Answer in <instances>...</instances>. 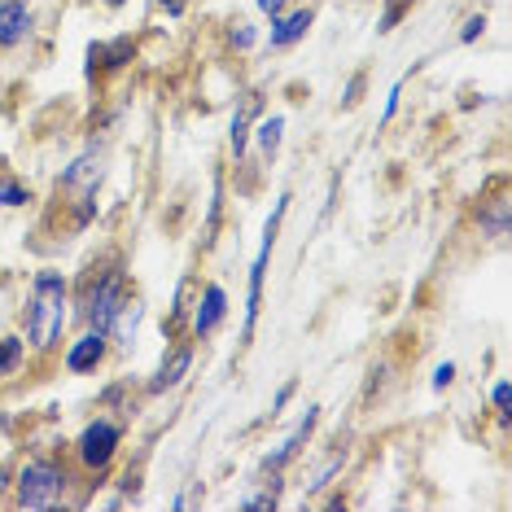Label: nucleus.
I'll return each mask as SVG.
<instances>
[{
  "instance_id": "nucleus-15",
  "label": "nucleus",
  "mask_w": 512,
  "mask_h": 512,
  "mask_svg": "<svg viewBox=\"0 0 512 512\" xmlns=\"http://www.w3.org/2000/svg\"><path fill=\"white\" fill-rule=\"evenodd\" d=\"M346 464H351V451L346 447H333V451H324V456H316L307 464V473H302V499H320L329 486H337Z\"/></svg>"
},
{
  "instance_id": "nucleus-1",
  "label": "nucleus",
  "mask_w": 512,
  "mask_h": 512,
  "mask_svg": "<svg viewBox=\"0 0 512 512\" xmlns=\"http://www.w3.org/2000/svg\"><path fill=\"white\" fill-rule=\"evenodd\" d=\"M75 324V298H71V272L62 267H40L31 272L27 294L18 311V333L27 337V351L40 364H53L62 355V342Z\"/></svg>"
},
{
  "instance_id": "nucleus-24",
  "label": "nucleus",
  "mask_w": 512,
  "mask_h": 512,
  "mask_svg": "<svg viewBox=\"0 0 512 512\" xmlns=\"http://www.w3.org/2000/svg\"><path fill=\"white\" fill-rule=\"evenodd\" d=\"M224 40H228V49H232V53H254L263 36H259V27H254L250 18H232L228 27H224Z\"/></svg>"
},
{
  "instance_id": "nucleus-29",
  "label": "nucleus",
  "mask_w": 512,
  "mask_h": 512,
  "mask_svg": "<svg viewBox=\"0 0 512 512\" xmlns=\"http://www.w3.org/2000/svg\"><path fill=\"white\" fill-rule=\"evenodd\" d=\"M486 36V14H469V18H464V27H460V44H477V40H482Z\"/></svg>"
},
{
  "instance_id": "nucleus-10",
  "label": "nucleus",
  "mask_w": 512,
  "mask_h": 512,
  "mask_svg": "<svg viewBox=\"0 0 512 512\" xmlns=\"http://www.w3.org/2000/svg\"><path fill=\"white\" fill-rule=\"evenodd\" d=\"M110 359H114L110 337L97 333V329H84V324H75V337H66V342H62L57 364H62L66 377H97Z\"/></svg>"
},
{
  "instance_id": "nucleus-20",
  "label": "nucleus",
  "mask_w": 512,
  "mask_h": 512,
  "mask_svg": "<svg viewBox=\"0 0 512 512\" xmlns=\"http://www.w3.org/2000/svg\"><path fill=\"white\" fill-rule=\"evenodd\" d=\"M281 495H285V473H254V491L241 495L237 508H246V512H272V508H281Z\"/></svg>"
},
{
  "instance_id": "nucleus-5",
  "label": "nucleus",
  "mask_w": 512,
  "mask_h": 512,
  "mask_svg": "<svg viewBox=\"0 0 512 512\" xmlns=\"http://www.w3.org/2000/svg\"><path fill=\"white\" fill-rule=\"evenodd\" d=\"M123 447H127V421L114 412H97L79 425V434L71 442H66V456H71L79 477L106 486V477L119 469V460H123Z\"/></svg>"
},
{
  "instance_id": "nucleus-35",
  "label": "nucleus",
  "mask_w": 512,
  "mask_h": 512,
  "mask_svg": "<svg viewBox=\"0 0 512 512\" xmlns=\"http://www.w3.org/2000/svg\"><path fill=\"white\" fill-rule=\"evenodd\" d=\"M92 5H106V9H123L127 0H92Z\"/></svg>"
},
{
  "instance_id": "nucleus-9",
  "label": "nucleus",
  "mask_w": 512,
  "mask_h": 512,
  "mask_svg": "<svg viewBox=\"0 0 512 512\" xmlns=\"http://www.w3.org/2000/svg\"><path fill=\"white\" fill-rule=\"evenodd\" d=\"M197 351L202 346L193 342V337H176V342L162 351L158 368L149 372V381L141 386V399H167V394H176L184 381L193 377V364H197Z\"/></svg>"
},
{
  "instance_id": "nucleus-34",
  "label": "nucleus",
  "mask_w": 512,
  "mask_h": 512,
  "mask_svg": "<svg viewBox=\"0 0 512 512\" xmlns=\"http://www.w3.org/2000/svg\"><path fill=\"white\" fill-rule=\"evenodd\" d=\"M9 482H14V473L0 469V499H9Z\"/></svg>"
},
{
  "instance_id": "nucleus-4",
  "label": "nucleus",
  "mask_w": 512,
  "mask_h": 512,
  "mask_svg": "<svg viewBox=\"0 0 512 512\" xmlns=\"http://www.w3.org/2000/svg\"><path fill=\"white\" fill-rule=\"evenodd\" d=\"M79 486V473L71 456H66V442H57L53 451L31 447L22 464L14 469V482H9V504L18 512H49L71 504V491Z\"/></svg>"
},
{
  "instance_id": "nucleus-28",
  "label": "nucleus",
  "mask_w": 512,
  "mask_h": 512,
  "mask_svg": "<svg viewBox=\"0 0 512 512\" xmlns=\"http://www.w3.org/2000/svg\"><path fill=\"white\" fill-rule=\"evenodd\" d=\"M294 394H298V377H289V381H285V386H281V390H276V394H272V407H267V421H276V416H281V412H285V407H289V403H294Z\"/></svg>"
},
{
  "instance_id": "nucleus-17",
  "label": "nucleus",
  "mask_w": 512,
  "mask_h": 512,
  "mask_svg": "<svg viewBox=\"0 0 512 512\" xmlns=\"http://www.w3.org/2000/svg\"><path fill=\"white\" fill-rule=\"evenodd\" d=\"M285 132H289V119H285V114H263V119L254 123L250 145H254V158H259L263 167H272V162L281 158V149H285Z\"/></svg>"
},
{
  "instance_id": "nucleus-16",
  "label": "nucleus",
  "mask_w": 512,
  "mask_h": 512,
  "mask_svg": "<svg viewBox=\"0 0 512 512\" xmlns=\"http://www.w3.org/2000/svg\"><path fill=\"white\" fill-rule=\"evenodd\" d=\"M141 329H145V298L141 294H132L119 307V316L110 320V346H114V355H132L136 351V342H141Z\"/></svg>"
},
{
  "instance_id": "nucleus-33",
  "label": "nucleus",
  "mask_w": 512,
  "mask_h": 512,
  "mask_svg": "<svg viewBox=\"0 0 512 512\" xmlns=\"http://www.w3.org/2000/svg\"><path fill=\"white\" fill-rule=\"evenodd\" d=\"M289 5H294V0H254V9H259V14H263L267 22H272L276 14H285Z\"/></svg>"
},
{
  "instance_id": "nucleus-31",
  "label": "nucleus",
  "mask_w": 512,
  "mask_h": 512,
  "mask_svg": "<svg viewBox=\"0 0 512 512\" xmlns=\"http://www.w3.org/2000/svg\"><path fill=\"white\" fill-rule=\"evenodd\" d=\"M399 106H403V79H399V84H390V92H386V110H381V127H390V123H394V114H399Z\"/></svg>"
},
{
  "instance_id": "nucleus-23",
  "label": "nucleus",
  "mask_w": 512,
  "mask_h": 512,
  "mask_svg": "<svg viewBox=\"0 0 512 512\" xmlns=\"http://www.w3.org/2000/svg\"><path fill=\"white\" fill-rule=\"evenodd\" d=\"M27 206H36V189L27 180L9 176V171H0V211H27Z\"/></svg>"
},
{
  "instance_id": "nucleus-7",
  "label": "nucleus",
  "mask_w": 512,
  "mask_h": 512,
  "mask_svg": "<svg viewBox=\"0 0 512 512\" xmlns=\"http://www.w3.org/2000/svg\"><path fill=\"white\" fill-rule=\"evenodd\" d=\"M228 316H232V298H228L224 281H197L193 285V302H189V324H184V337H193L197 346H206L228 324Z\"/></svg>"
},
{
  "instance_id": "nucleus-30",
  "label": "nucleus",
  "mask_w": 512,
  "mask_h": 512,
  "mask_svg": "<svg viewBox=\"0 0 512 512\" xmlns=\"http://www.w3.org/2000/svg\"><path fill=\"white\" fill-rule=\"evenodd\" d=\"M456 377H460V368L451 364V359H442V364L434 368V381H429V386H434V390L442 394V390H451V386H456Z\"/></svg>"
},
{
  "instance_id": "nucleus-18",
  "label": "nucleus",
  "mask_w": 512,
  "mask_h": 512,
  "mask_svg": "<svg viewBox=\"0 0 512 512\" xmlns=\"http://www.w3.org/2000/svg\"><path fill=\"white\" fill-rule=\"evenodd\" d=\"M477 228H482V237L486 241H508V232H512V202H508V193L499 189L495 197H482V206H477Z\"/></svg>"
},
{
  "instance_id": "nucleus-26",
  "label": "nucleus",
  "mask_w": 512,
  "mask_h": 512,
  "mask_svg": "<svg viewBox=\"0 0 512 512\" xmlns=\"http://www.w3.org/2000/svg\"><path fill=\"white\" fill-rule=\"evenodd\" d=\"M491 412H495L499 429L512 425V381H508V377H499L495 386H491Z\"/></svg>"
},
{
  "instance_id": "nucleus-22",
  "label": "nucleus",
  "mask_w": 512,
  "mask_h": 512,
  "mask_svg": "<svg viewBox=\"0 0 512 512\" xmlns=\"http://www.w3.org/2000/svg\"><path fill=\"white\" fill-rule=\"evenodd\" d=\"M97 403H101V412H114V416H123V421H132V416H136V390H132V381H127V377L110 381V386L97 394Z\"/></svg>"
},
{
  "instance_id": "nucleus-21",
  "label": "nucleus",
  "mask_w": 512,
  "mask_h": 512,
  "mask_svg": "<svg viewBox=\"0 0 512 512\" xmlns=\"http://www.w3.org/2000/svg\"><path fill=\"white\" fill-rule=\"evenodd\" d=\"M31 364V351H27V337L22 333H0V386L5 381L22 377Z\"/></svg>"
},
{
  "instance_id": "nucleus-27",
  "label": "nucleus",
  "mask_w": 512,
  "mask_h": 512,
  "mask_svg": "<svg viewBox=\"0 0 512 512\" xmlns=\"http://www.w3.org/2000/svg\"><path fill=\"white\" fill-rule=\"evenodd\" d=\"M364 97H368V71H355L351 79H346V88H342V97H337V106H342V114H351L364 106Z\"/></svg>"
},
{
  "instance_id": "nucleus-2",
  "label": "nucleus",
  "mask_w": 512,
  "mask_h": 512,
  "mask_svg": "<svg viewBox=\"0 0 512 512\" xmlns=\"http://www.w3.org/2000/svg\"><path fill=\"white\" fill-rule=\"evenodd\" d=\"M136 294L132 285V263L119 246H106L97 250L92 259L84 263V272L71 281V298H75V324L84 329H97L106 333L110 320L119 316V307Z\"/></svg>"
},
{
  "instance_id": "nucleus-6",
  "label": "nucleus",
  "mask_w": 512,
  "mask_h": 512,
  "mask_svg": "<svg viewBox=\"0 0 512 512\" xmlns=\"http://www.w3.org/2000/svg\"><path fill=\"white\" fill-rule=\"evenodd\" d=\"M294 206V193H281L263 224V241H259V254L250 259V276H246V320H241V342H254V329H259V316H263V289H267V267H272V254H276V241H281V228H285V215Z\"/></svg>"
},
{
  "instance_id": "nucleus-14",
  "label": "nucleus",
  "mask_w": 512,
  "mask_h": 512,
  "mask_svg": "<svg viewBox=\"0 0 512 512\" xmlns=\"http://www.w3.org/2000/svg\"><path fill=\"white\" fill-rule=\"evenodd\" d=\"M36 0H0V53H22L36 40Z\"/></svg>"
},
{
  "instance_id": "nucleus-11",
  "label": "nucleus",
  "mask_w": 512,
  "mask_h": 512,
  "mask_svg": "<svg viewBox=\"0 0 512 512\" xmlns=\"http://www.w3.org/2000/svg\"><path fill=\"white\" fill-rule=\"evenodd\" d=\"M320 421H324V407L320 403H311L307 412L298 416V425L289 429V434L276 442V447H267L263 456H259V473H285L289 464H294L302 451L311 447V438H316V429H320Z\"/></svg>"
},
{
  "instance_id": "nucleus-13",
  "label": "nucleus",
  "mask_w": 512,
  "mask_h": 512,
  "mask_svg": "<svg viewBox=\"0 0 512 512\" xmlns=\"http://www.w3.org/2000/svg\"><path fill=\"white\" fill-rule=\"evenodd\" d=\"M316 9H320V5H289L285 14H276L272 22H267L263 49H267V53H289V49H298V44L311 36V27H316Z\"/></svg>"
},
{
  "instance_id": "nucleus-12",
  "label": "nucleus",
  "mask_w": 512,
  "mask_h": 512,
  "mask_svg": "<svg viewBox=\"0 0 512 512\" xmlns=\"http://www.w3.org/2000/svg\"><path fill=\"white\" fill-rule=\"evenodd\" d=\"M263 114H267V92L263 88H241L237 106H232V119H228V167L250 154V132Z\"/></svg>"
},
{
  "instance_id": "nucleus-32",
  "label": "nucleus",
  "mask_w": 512,
  "mask_h": 512,
  "mask_svg": "<svg viewBox=\"0 0 512 512\" xmlns=\"http://www.w3.org/2000/svg\"><path fill=\"white\" fill-rule=\"evenodd\" d=\"M154 9H158V14H167L171 22H180L193 9V0H154Z\"/></svg>"
},
{
  "instance_id": "nucleus-3",
  "label": "nucleus",
  "mask_w": 512,
  "mask_h": 512,
  "mask_svg": "<svg viewBox=\"0 0 512 512\" xmlns=\"http://www.w3.org/2000/svg\"><path fill=\"white\" fill-rule=\"evenodd\" d=\"M110 180V141H88L62 167L53 184V211H62L66 232H88L101 215V189Z\"/></svg>"
},
{
  "instance_id": "nucleus-19",
  "label": "nucleus",
  "mask_w": 512,
  "mask_h": 512,
  "mask_svg": "<svg viewBox=\"0 0 512 512\" xmlns=\"http://www.w3.org/2000/svg\"><path fill=\"white\" fill-rule=\"evenodd\" d=\"M224 211H228V171L215 167L211 171V202H206V219H202V250H211L224 228Z\"/></svg>"
},
{
  "instance_id": "nucleus-8",
  "label": "nucleus",
  "mask_w": 512,
  "mask_h": 512,
  "mask_svg": "<svg viewBox=\"0 0 512 512\" xmlns=\"http://www.w3.org/2000/svg\"><path fill=\"white\" fill-rule=\"evenodd\" d=\"M136 57H141V40H136L132 31L110 36V40H92L84 49V79H88V88H101L106 79L123 75Z\"/></svg>"
},
{
  "instance_id": "nucleus-36",
  "label": "nucleus",
  "mask_w": 512,
  "mask_h": 512,
  "mask_svg": "<svg viewBox=\"0 0 512 512\" xmlns=\"http://www.w3.org/2000/svg\"><path fill=\"white\" fill-rule=\"evenodd\" d=\"M294 5H320V0H294Z\"/></svg>"
},
{
  "instance_id": "nucleus-25",
  "label": "nucleus",
  "mask_w": 512,
  "mask_h": 512,
  "mask_svg": "<svg viewBox=\"0 0 512 512\" xmlns=\"http://www.w3.org/2000/svg\"><path fill=\"white\" fill-rule=\"evenodd\" d=\"M416 9V0H381V14H377V36H390L394 27Z\"/></svg>"
}]
</instances>
